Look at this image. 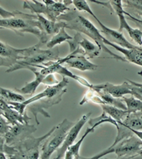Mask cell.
Returning <instances> with one entry per match:
<instances>
[{
	"label": "cell",
	"mask_w": 142,
	"mask_h": 159,
	"mask_svg": "<svg viewBox=\"0 0 142 159\" xmlns=\"http://www.w3.org/2000/svg\"><path fill=\"white\" fill-rule=\"evenodd\" d=\"M68 83V78L62 76V80L57 84L48 85L45 89V91L32 96L31 98L26 99L25 102H11L6 101L5 102L12 109L18 111L21 115L27 114L25 112V108L28 107L29 111H30L35 116L36 123L39 125L40 124L38 120L39 114L44 116L45 117L51 118V116L47 112V110L55 105L59 104L61 102L62 96L66 91V86Z\"/></svg>",
	"instance_id": "6da1fadb"
},
{
	"label": "cell",
	"mask_w": 142,
	"mask_h": 159,
	"mask_svg": "<svg viewBox=\"0 0 142 159\" xmlns=\"http://www.w3.org/2000/svg\"><path fill=\"white\" fill-rule=\"evenodd\" d=\"M57 21H61V22L65 23V29L75 30L77 33L81 34H83L87 37L93 39V41L95 42V44L101 49V50L102 49L105 50L114 59H116L117 61L127 62L125 58L113 53L104 44V39H105V37L102 35V34L98 30V28L96 27L90 20L78 14V11L76 10L75 8H69L68 11H66L65 14H61V16L58 17Z\"/></svg>",
	"instance_id": "7a4b0ae2"
},
{
	"label": "cell",
	"mask_w": 142,
	"mask_h": 159,
	"mask_svg": "<svg viewBox=\"0 0 142 159\" xmlns=\"http://www.w3.org/2000/svg\"><path fill=\"white\" fill-rule=\"evenodd\" d=\"M2 29L11 30L20 36H24L25 33L33 34L39 39V42L42 44H47L50 40L42 30L36 14L19 11L15 17L7 19H0V30Z\"/></svg>",
	"instance_id": "3957f363"
},
{
	"label": "cell",
	"mask_w": 142,
	"mask_h": 159,
	"mask_svg": "<svg viewBox=\"0 0 142 159\" xmlns=\"http://www.w3.org/2000/svg\"><path fill=\"white\" fill-rule=\"evenodd\" d=\"M55 128L56 126L41 137H34L32 136L14 146L5 144L3 152L6 154L8 159H40V147L41 143L51 134Z\"/></svg>",
	"instance_id": "277c9868"
},
{
	"label": "cell",
	"mask_w": 142,
	"mask_h": 159,
	"mask_svg": "<svg viewBox=\"0 0 142 159\" xmlns=\"http://www.w3.org/2000/svg\"><path fill=\"white\" fill-rule=\"evenodd\" d=\"M42 44L39 42L36 45L29 47L27 54L22 60L18 61L14 66L7 70V73L14 72L18 70L25 69L27 66H42L50 61H56L59 60V49L57 47L53 49H42Z\"/></svg>",
	"instance_id": "5b68a950"
},
{
	"label": "cell",
	"mask_w": 142,
	"mask_h": 159,
	"mask_svg": "<svg viewBox=\"0 0 142 159\" xmlns=\"http://www.w3.org/2000/svg\"><path fill=\"white\" fill-rule=\"evenodd\" d=\"M72 3V1H55L54 3L51 5H46L42 3V1H36V0H31V1H25L24 8L30 10L33 14H41L43 15L47 19L52 21L56 22L58 17L61 14H65L66 12L68 11V6Z\"/></svg>",
	"instance_id": "8992f818"
},
{
	"label": "cell",
	"mask_w": 142,
	"mask_h": 159,
	"mask_svg": "<svg viewBox=\"0 0 142 159\" xmlns=\"http://www.w3.org/2000/svg\"><path fill=\"white\" fill-rule=\"evenodd\" d=\"M74 124L68 119H64L56 126L53 132L41 144L40 159H51L53 152L57 151L62 145L66 135Z\"/></svg>",
	"instance_id": "52a82bcc"
},
{
	"label": "cell",
	"mask_w": 142,
	"mask_h": 159,
	"mask_svg": "<svg viewBox=\"0 0 142 159\" xmlns=\"http://www.w3.org/2000/svg\"><path fill=\"white\" fill-rule=\"evenodd\" d=\"M110 5L112 7L113 10L115 14H117L120 20V29L119 32L122 33L124 30H125L128 32L129 35L133 40H134L138 46L142 45V30L139 29H134L129 25L126 20L125 15V9L123 7V1L122 0H115V1H109Z\"/></svg>",
	"instance_id": "ba28073f"
},
{
	"label": "cell",
	"mask_w": 142,
	"mask_h": 159,
	"mask_svg": "<svg viewBox=\"0 0 142 159\" xmlns=\"http://www.w3.org/2000/svg\"><path fill=\"white\" fill-rule=\"evenodd\" d=\"M111 146L114 148V152L117 155L118 158L138 155L142 150V142L135 134L120 141L116 145Z\"/></svg>",
	"instance_id": "9c48e42d"
},
{
	"label": "cell",
	"mask_w": 142,
	"mask_h": 159,
	"mask_svg": "<svg viewBox=\"0 0 142 159\" xmlns=\"http://www.w3.org/2000/svg\"><path fill=\"white\" fill-rule=\"evenodd\" d=\"M36 126L30 124H17L15 126H11L4 137L5 144L14 146L21 143L32 137L33 133L36 132Z\"/></svg>",
	"instance_id": "30bf717a"
},
{
	"label": "cell",
	"mask_w": 142,
	"mask_h": 159,
	"mask_svg": "<svg viewBox=\"0 0 142 159\" xmlns=\"http://www.w3.org/2000/svg\"><path fill=\"white\" fill-rule=\"evenodd\" d=\"M28 50L29 48L17 49L0 41V67H12L25 57Z\"/></svg>",
	"instance_id": "8fae6325"
},
{
	"label": "cell",
	"mask_w": 142,
	"mask_h": 159,
	"mask_svg": "<svg viewBox=\"0 0 142 159\" xmlns=\"http://www.w3.org/2000/svg\"><path fill=\"white\" fill-rule=\"evenodd\" d=\"M91 116H92V112L87 113V114L82 116V118L80 120H78V121L76 123L74 124V126L70 129V131H69L67 135H66L65 141L63 142L62 145L61 146V148L56 151V157H54L53 159H63L66 152L67 151V149L71 146L73 145L76 137L79 134V132H81V130H82L83 126L86 124V122L88 121V120L90 119Z\"/></svg>",
	"instance_id": "7c38bea8"
},
{
	"label": "cell",
	"mask_w": 142,
	"mask_h": 159,
	"mask_svg": "<svg viewBox=\"0 0 142 159\" xmlns=\"http://www.w3.org/2000/svg\"><path fill=\"white\" fill-rule=\"evenodd\" d=\"M65 64L71 68L76 69L82 71H93L98 68V66L92 63L91 61H88L87 58L85 57L80 48L76 49L74 52L69 54L68 60L66 61Z\"/></svg>",
	"instance_id": "4fadbf2b"
},
{
	"label": "cell",
	"mask_w": 142,
	"mask_h": 159,
	"mask_svg": "<svg viewBox=\"0 0 142 159\" xmlns=\"http://www.w3.org/2000/svg\"><path fill=\"white\" fill-rule=\"evenodd\" d=\"M92 89L95 91H102L111 95L115 98H123L125 95H131V85L128 81L121 85H113L111 83H104L101 85H93Z\"/></svg>",
	"instance_id": "5bb4252c"
},
{
	"label": "cell",
	"mask_w": 142,
	"mask_h": 159,
	"mask_svg": "<svg viewBox=\"0 0 142 159\" xmlns=\"http://www.w3.org/2000/svg\"><path fill=\"white\" fill-rule=\"evenodd\" d=\"M0 106L2 108V116L10 126H15L17 124H29L30 117L27 114L21 115L18 111L12 109L7 102L2 97H0Z\"/></svg>",
	"instance_id": "9a60e30c"
},
{
	"label": "cell",
	"mask_w": 142,
	"mask_h": 159,
	"mask_svg": "<svg viewBox=\"0 0 142 159\" xmlns=\"http://www.w3.org/2000/svg\"><path fill=\"white\" fill-rule=\"evenodd\" d=\"M96 21L98 23V25H100V27L102 29V32L104 33V34H105V36L107 37V39L109 40L110 42H112L114 44H117V45L122 47V48H125V49H134V48L137 46V45H134L133 44H131L130 42H129L125 39V37L123 35L122 33H120L118 30H112V29L105 26L98 19V18L96 19Z\"/></svg>",
	"instance_id": "2e32d148"
},
{
	"label": "cell",
	"mask_w": 142,
	"mask_h": 159,
	"mask_svg": "<svg viewBox=\"0 0 142 159\" xmlns=\"http://www.w3.org/2000/svg\"><path fill=\"white\" fill-rule=\"evenodd\" d=\"M104 43L105 45H109L115 49L118 50L119 52L122 53L125 55V58L128 62H130L132 64L137 65V66H142V47L136 46L134 49H128L119 46L117 44H114L112 42L108 40L106 38L104 39Z\"/></svg>",
	"instance_id": "e0dca14e"
},
{
	"label": "cell",
	"mask_w": 142,
	"mask_h": 159,
	"mask_svg": "<svg viewBox=\"0 0 142 159\" xmlns=\"http://www.w3.org/2000/svg\"><path fill=\"white\" fill-rule=\"evenodd\" d=\"M77 38V47L82 49V54L87 59H93V58L99 56L101 49L96 44L88 40L87 39L83 38L82 34L79 33L76 34Z\"/></svg>",
	"instance_id": "ac0fdd59"
},
{
	"label": "cell",
	"mask_w": 142,
	"mask_h": 159,
	"mask_svg": "<svg viewBox=\"0 0 142 159\" xmlns=\"http://www.w3.org/2000/svg\"><path fill=\"white\" fill-rule=\"evenodd\" d=\"M27 70H30L35 74V80H32L31 82L27 83L26 85L21 89H17V91L19 93L26 94V95H34L36 92V89L39 85H41V83H44V81L46 80L47 77L48 75H45L41 74V72L39 71V70L36 67H33V66H27L26 68Z\"/></svg>",
	"instance_id": "d6986e66"
},
{
	"label": "cell",
	"mask_w": 142,
	"mask_h": 159,
	"mask_svg": "<svg viewBox=\"0 0 142 159\" xmlns=\"http://www.w3.org/2000/svg\"><path fill=\"white\" fill-rule=\"evenodd\" d=\"M36 15L37 20L42 28V30L49 39L51 38L55 34H56L60 31L61 29L65 28L64 22H61V21L52 22L43 15H41V14H36Z\"/></svg>",
	"instance_id": "ffe728a7"
},
{
	"label": "cell",
	"mask_w": 142,
	"mask_h": 159,
	"mask_svg": "<svg viewBox=\"0 0 142 159\" xmlns=\"http://www.w3.org/2000/svg\"><path fill=\"white\" fill-rule=\"evenodd\" d=\"M122 123L130 129L142 131V112L137 111L128 113Z\"/></svg>",
	"instance_id": "44dd1931"
},
{
	"label": "cell",
	"mask_w": 142,
	"mask_h": 159,
	"mask_svg": "<svg viewBox=\"0 0 142 159\" xmlns=\"http://www.w3.org/2000/svg\"><path fill=\"white\" fill-rule=\"evenodd\" d=\"M95 131V129L92 128V127H88V128L86 130V132L82 137L80 138L78 142H76V143H74L73 145L71 146L70 148L67 149V151L66 152L65 156H64V159H75L77 155H79V151L80 148H81V146H82V143L84 139L87 137V136L88 134H90L91 132H93Z\"/></svg>",
	"instance_id": "7402d4cb"
},
{
	"label": "cell",
	"mask_w": 142,
	"mask_h": 159,
	"mask_svg": "<svg viewBox=\"0 0 142 159\" xmlns=\"http://www.w3.org/2000/svg\"><path fill=\"white\" fill-rule=\"evenodd\" d=\"M101 107L104 112L106 113L107 115H109L110 117H112L117 122L123 121L125 118L126 117V116L128 115V111L126 110H122V109L112 107V106L101 105Z\"/></svg>",
	"instance_id": "603a6c76"
},
{
	"label": "cell",
	"mask_w": 142,
	"mask_h": 159,
	"mask_svg": "<svg viewBox=\"0 0 142 159\" xmlns=\"http://www.w3.org/2000/svg\"><path fill=\"white\" fill-rule=\"evenodd\" d=\"M72 38L73 37H71L66 33L65 28H62V29H61L60 31L56 34H55L54 36H52L51 38L50 39V40L47 42L46 45H47L48 49H53L56 45L61 44L63 42L67 43L68 41L71 40Z\"/></svg>",
	"instance_id": "cb8c5ba5"
},
{
	"label": "cell",
	"mask_w": 142,
	"mask_h": 159,
	"mask_svg": "<svg viewBox=\"0 0 142 159\" xmlns=\"http://www.w3.org/2000/svg\"><path fill=\"white\" fill-rule=\"evenodd\" d=\"M0 97H2L6 102H23L26 100L21 94L3 87H0Z\"/></svg>",
	"instance_id": "d4e9b609"
},
{
	"label": "cell",
	"mask_w": 142,
	"mask_h": 159,
	"mask_svg": "<svg viewBox=\"0 0 142 159\" xmlns=\"http://www.w3.org/2000/svg\"><path fill=\"white\" fill-rule=\"evenodd\" d=\"M104 123L113 124L115 127L118 126L117 121H115L112 117H110L109 115H107L106 113L104 112V111H103V113H102L101 115L99 116H98V117L90 118V119L88 120V124H89V126H91V127L93 129H95L97 126H100V125Z\"/></svg>",
	"instance_id": "484cf974"
},
{
	"label": "cell",
	"mask_w": 142,
	"mask_h": 159,
	"mask_svg": "<svg viewBox=\"0 0 142 159\" xmlns=\"http://www.w3.org/2000/svg\"><path fill=\"white\" fill-rule=\"evenodd\" d=\"M121 100L125 102L126 106V110L128 113L131 112H137V111H141L142 112V102L140 101L133 96L131 97H126L124 96Z\"/></svg>",
	"instance_id": "4316f807"
},
{
	"label": "cell",
	"mask_w": 142,
	"mask_h": 159,
	"mask_svg": "<svg viewBox=\"0 0 142 159\" xmlns=\"http://www.w3.org/2000/svg\"><path fill=\"white\" fill-rule=\"evenodd\" d=\"M87 102H92V103L98 104L100 106L104 105V102L102 101V99L100 98V96H98V92L95 90L92 89V88L87 90L85 96L82 99V101L79 102V105L82 106V105H84L85 103H87Z\"/></svg>",
	"instance_id": "83f0119b"
},
{
	"label": "cell",
	"mask_w": 142,
	"mask_h": 159,
	"mask_svg": "<svg viewBox=\"0 0 142 159\" xmlns=\"http://www.w3.org/2000/svg\"><path fill=\"white\" fill-rule=\"evenodd\" d=\"M72 4L75 7V9L77 10V11L87 12V14H90L91 16L93 17L95 19H98V17L94 14V13L93 12L92 8H90V6L87 3V1H84V0H73Z\"/></svg>",
	"instance_id": "f1b7e54d"
},
{
	"label": "cell",
	"mask_w": 142,
	"mask_h": 159,
	"mask_svg": "<svg viewBox=\"0 0 142 159\" xmlns=\"http://www.w3.org/2000/svg\"><path fill=\"white\" fill-rule=\"evenodd\" d=\"M131 85V96L142 102V84L132 81L130 80H126Z\"/></svg>",
	"instance_id": "f546056e"
},
{
	"label": "cell",
	"mask_w": 142,
	"mask_h": 159,
	"mask_svg": "<svg viewBox=\"0 0 142 159\" xmlns=\"http://www.w3.org/2000/svg\"><path fill=\"white\" fill-rule=\"evenodd\" d=\"M10 126H11L8 123V121L3 118V116H0V138L5 137Z\"/></svg>",
	"instance_id": "4dcf8cb0"
},
{
	"label": "cell",
	"mask_w": 142,
	"mask_h": 159,
	"mask_svg": "<svg viewBox=\"0 0 142 159\" xmlns=\"http://www.w3.org/2000/svg\"><path fill=\"white\" fill-rule=\"evenodd\" d=\"M123 3H125L126 7L133 8L142 13V0H132V1L126 0V1H123Z\"/></svg>",
	"instance_id": "1f68e13d"
},
{
	"label": "cell",
	"mask_w": 142,
	"mask_h": 159,
	"mask_svg": "<svg viewBox=\"0 0 142 159\" xmlns=\"http://www.w3.org/2000/svg\"><path fill=\"white\" fill-rule=\"evenodd\" d=\"M19 13V11H8L0 6V16L3 18V19H10V18L15 17Z\"/></svg>",
	"instance_id": "d6a6232c"
},
{
	"label": "cell",
	"mask_w": 142,
	"mask_h": 159,
	"mask_svg": "<svg viewBox=\"0 0 142 159\" xmlns=\"http://www.w3.org/2000/svg\"><path fill=\"white\" fill-rule=\"evenodd\" d=\"M125 15L128 16V18H130L132 21H134L135 24H141L142 25V13H140V12L139 13L140 18H135V17L132 16L130 14H129L128 12H125Z\"/></svg>",
	"instance_id": "836d02e7"
},
{
	"label": "cell",
	"mask_w": 142,
	"mask_h": 159,
	"mask_svg": "<svg viewBox=\"0 0 142 159\" xmlns=\"http://www.w3.org/2000/svg\"><path fill=\"white\" fill-rule=\"evenodd\" d=\"M130 131L132 132L133 134L135 135L137 137H139L140 139V141L142 142V131H136V130H133V129H130ZM139 155L140 157H142V150L140 152Z\"/></svg>",
	"instance_id": "e575fe53"
},
{
	"label": "cell",
	"mask_w": 142,
	"mask_h": 159,
	"mask_svg": "<svg viewBox=\"0 0 142 159\" xmlns=\"http://www.w3.org/2000/svg\"><path fill=\"white\" fill-rule=\"evenodd\" d=\"M4 146H5V139L4 137L0 138V152L4 151Z\"/></svg>",
	"instance_id": "d590c367"
},
{
	"label": "cell",
	"mask_w": 142,
	"mask_h": 159,
	"mask_svg": "<svg viewBox=\"0 0 142 159\" xmlns=\"http://www.w3.org/2000/svg\"><path fill=\"white\" fill-rule=\"evenodd\" d=\"M101 159H107V158H104V157H102ZM117 159H142V157H140L138 154V155H135V156L132 157H122V158H117Z\"/></svg>",
	"instance_id": "8d00e7d4"
},
{
	"label": "cell",
	"mask_w": 142,
	"mask_h": 159,
	"mask_svg": "<svg viewBox=\"0 0 142 159\" xmlns=\"http://www.w3.org/2000/svg\"><path fill=\"white\" fill-rule=\"evenodd\" d=\"M0 159H8L6 154L3 152H0Z\"/></svg>",
	"instance_id": "74e56055"
},
{
	"label": "cell",
	"mask_w": 142,
	"mask_h": 159,
	"mask_svg": "<svg viewBox=\"0 0 142 159\" xmlns=\"http://www.w3.org/2000/svg\"><path fill=\"white\" fill-rule=\"evenodd\" d=\"M2 113H3V111H2V108H1V106H0V116H2Z\"/></svg>",
	"instance_id": "f35d334b"
},
{
	"label": "cell",
	"mask_w": 142,
	"mask_h": 159,
	"mask_svg": "<svg viewBox=\"0 0 142 159\" xmlns=\"http://www.w3.org/2000/svg\"><path fill=\"white\" fill-rule=\"evenodd\" d=\"M138 75H140V76L142 77V71H140V72H138Z\"/></svg>",
	"instance_id": "ab89813d"
},
{
	"label": "cell",
	"mask_w": 142,
	"mask_h": 159,
	"mask_svg": "<svg viewBox=\"0 0 142 159\" xmlns=\"http://www.w3.org/2000/svg\"><path fill=\"white\" fill-rule=\"evenodd\" d=\"M137 25H140V28H141V29H142V25H141V24H137Z\"/></svg>",
	"instance_id": "60d3db41"
}]
</instances>
